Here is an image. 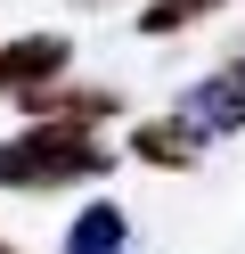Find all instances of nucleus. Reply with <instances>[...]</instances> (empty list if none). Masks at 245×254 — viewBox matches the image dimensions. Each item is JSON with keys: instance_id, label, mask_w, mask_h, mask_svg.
Masks as SVG:
<instances>
[{"instance_id": "f257e3e1", "label": "nucleus", "mask_w": 245, "mask_h": 254, "mask_svg": "<svg viewBox=\"0 0 245 254\" xmlns=\"http://www.w3.org/2000/svg\"><path fill=\"white\" fill-rule=\"evenodd\" d=\"M114 148L98 139V123H49L33 115L16 139H0V189H74V181H106Z\"/></svg>"}, {"instance_id": "f03ea898", "label": "nucleus", "mask_w": 245, "mask_h": 254, "mask_svg": "<svg viewBox=\"0 0 245 254\" xmlns=\"http://www.w3.org/2000/svg\"><path fill=\"white\" fill-rule=\"evenodd\" d=\"M65 66H74V41L65 33H16V41H0V99H33V90L65 82Z\"/></svg>"}, {"instance_id": "7ed1b4c3", "label": "nucleus", "mask_w": 245, "mask_h": 254, "mask_svg": "<svg viewBox=\"0 0 245 254\" xmlns=\"http://www.w3.org/2000/svg\"><path fill=\"white\" fill-rule=\"evenodd\" d=\"M204 123L188 115V107H172V115H147V123H131V156L139 164H155V172H188L196 156H204Z\"/></svg>"}, {"instance_id": "20e7f679", "label": "nucleus", "mask_w": 245, "mask_h": 254, "mask_svg": "<svg viewBox=\"0 0 245 254\" xmlns=\"http://www.w3.org/2000/svg\"><path fill=\"white\" fill-rule=\"evenodd\" d=\"M180 107H188V115L204 123L212 139L245 131V58H229V66H212V74H204V82H196V90H188Z\"/></svg>"}, {"instance_id": "39448f33", "label": "nucleus", "mask_w": 245, "mask_h": 254, "mask_svg": "<svg viewBox=\"0 0 245 254\" xmlns=\"http://www.w3.org/2000/svg\"><path fill=\"white\" fill-rule=\"evenodd\" d=\"M123 246H131V221H123L114 197H90L74 221H65V254H123Z\"/></svg>"}, {"instance_id": "423d86ee", "label": "nucleus", "mask_w": 245, "mask_h": 254, "mask_svg": "<svg viewBox=\"0 0 245 254\" xmlns=\"http://www.w3.org/2000/svg\"><path fill=\"white\" fill-rule=\"evenodd\" d=\"M25 115H49V123H106V115H123V99H114V90H65V82H49V90L25 99Z\"/></svg>"}, {"instance_id": "0eeeda50", "label": "nucleus", "mask_w": 245, "mask_h": 254, "mask_svg": "<svg viewBox=\"0 0 245 254\" xmlns=\"http://www.w3.org/2000/svg\"><path fill=\"white\" fill-rule=\"evenodd\" d=\"M212 8H221V0H147V8H139V33H147V41L188 33V25H204Z\"/></svg>"}, {"instance_id": "6e6552de", "label": "nucleus", "mask_w": 245, "mask_h": 254, "mask_svg": "<svg viewBox=\"0 0 245 254\" xmlns=\"http://www.w3.org/2000/svg\"><path fill=\"white\" fill-rule=\"evenodd\" d=\"M0 254H16V246H8V238H0Z\"/></svg>"}]
</instances>
